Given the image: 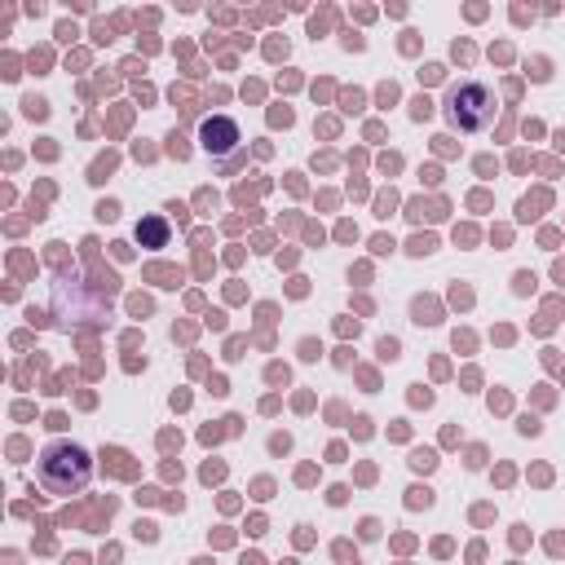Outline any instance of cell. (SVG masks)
Segmentation results:
<instances>
[{
	"label": "cell",
	"instance_id": "1",
	"mask_svg": "<svg viewBox=\"0 0 565 565\" xmlns=\"http://www.w3.org/2000/svg\"><path fill=\"white\" fill-rule=\"evenodd\" d=\"M93 463H88V450L75 446V441H53L40 450V463H35V477L49 494H75L84 490Z\"/></svg>",
	"mask_w": 565,
	"mask_h": 565
},
{
	"label": "cell",
	"instance_id": "2",
	"mask_svg": "<svg viewBox=\"0 0 565 565\" xmlns=\"http://www.w3.org/2000/svg\"><path fill=\"white\" fill-rule=\"evenodd\" d=\"M446 119L459 132H486L494 124V93L481 79H463L446 93Z\"/></svg>",
	"mask_w": 565,
	"mask_h": 565
},
{
	"label": "cell",
	"instance_id": "3",
	"mask_svg": "<svg viewBox=\"0 0 565 565\" xmlns=\"http://www.w3.org/2000/svg\"><path fill=\"white\" fill-rule=\"evenodd\" d=\"M238 124L230 115H216V119H203V150L207 154H238Z\"/></svg>",
	"mask_w": 565,
	"mask_h": 565
},
{
	"label": "cell",
	"instance_id": "4",
	"mask_svg": "<svg viewBox=\"0 0 565 565\" xmlns=\"http://www.w3.org/2000/svg\"><path fill=\"white\" fill-rule=\"evenodd\" d=\"M137 234H146L150 243H163V225H159V221H146V225H141Z\"/></svg>",
	"mask_w": 565,
	"mask_h": 565
}]
</instances>
